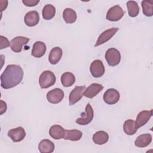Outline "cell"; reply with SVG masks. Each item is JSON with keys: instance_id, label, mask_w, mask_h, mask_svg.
<instances>
[{"instance_id": "d4e9b609", "label": "cell", "mask_w": 153, "mask_h": 153, "mask_svg": "<svg viewBox=\"0 0 153 153\" xmlns=\"http://www.w3.org/2000/svg\"><path fill=\"white\" fill-rule=\"evenodd\" d=\"M63 17L66 23H73L76 21L77 16L76 12L74 10L70 8H67L65 9L63 12Z\"/></svg>"}, {"instance_id": "30bf717a", "label": "cell", "mask_w": 153, "mask_h": 153, "mask_svg": "<svg viewBox=\"0 0 153 153\" xmlns=\"http://www.w3.org/2000/svg\"><path fill=\"white\" fill-rule=\"evenodd\" d=\"M47 100L53 104H57L60 103L64 97L63 91L59 88H54L49 91L47 93Z\"/></svg>"}, {"instance_id": "484cf974", "label": "cell", "mask_w": 153, "mask_h": 153, "mask_svg": "<svg viewBox=\"0 0 153 153\" xmlns=\"http://www.w3.org/2000/svg\"><path fill=\"white\" fill-rule=\"evenodd\" d=\"M56 14L55 7L51 4H47L44 6L42 11V15L43 19L45 20H51L53 19Z\"/></svg>"}, {"instance_id": "d6986e66", "label": "cell", "mask_w": 153, "mask_h": 153, "mask_svg": "<svg viewBox=\"0 0 153 153\" xmlns=\"http://www.w3.org/2000/svg\"><path fill=\"white\" fill-rule=\"evenodd\" d=\"M65 130L60 125H53L49 129V134L54 139H61L64 137Z\"/></svg>"}, {"instance_id": "7402d4cb", "label": "cell", "mask_w": 153, "mask_h": 153, "mask_svg": "<svg viewBox=\"0 0 153 153\" xmlns=\"http://www.w3.org/2000/svg\"><path fill=\"white\" fill-rule=\"evenodd\" d=\"M109 140V135L105 131H98L93 136V141L94 143L102 145L106 143Z\"/></svg>"}, {"instance_id": "5b68a950", "label": "cell", "mask_w": 153, "mask_h": 153, "mask_svg": "<svg viewBox=\"0 0 153 153\" xmlns=\"http://www.w3.org/2000/svg\"><path fill=\"white\" fill-rule=\"evenodd\" d=\"M124 13L125 12L120 5H116L108 10L106 18L109 21L117 22L120 20L123 17Z\"/></svg>"}, {"instance_id": "83f0119b", "label": "cell", "mask_w": 153, "mask_h": 153, "mask_svg": "<svg viewBox=\"0 0 153 153\" xmlns=\"http://www.w3.org/2000/svg\"><path fill=\"white\" fill-rule=\"evenodd\" d=\"M143 13L147 17L153 15V2L152 1H142L141 2Z\"/></svg>"}, {"instance_id": "3957f363", "label": "cell", "mask_w": 153, "mask_h": 153, "mask_svg": "<svg viewBox=\"0 0 153 153\" xmlns=\"http://www.w3.org/2000/svg\"><path fill=\"white\" fill-rule=\"evenodd\" d=\"M105 59L108 64L111 66L118 65L121 61V54L115 48H109L105 53Z\"/></svg>"}, {"instance_id": "9c48e42d", "label": "cell", "mask_w": 153, "mask_h": 153, "mask_svg": "<svg viewBox=\"0 0 153 153\" xmlns=\"http://www.w3.org/2000/svg\"><path fill=\"white\" fill-rule=\"evenodd\" d=\"M90 71L92 76L94 78H100L105 73V66L100 60L97 59L93 61L90 65Z\"/></svg>"}, {"instance_id": "52a82bcc", "label": "cell", "mask_w": 153, "mask_h": 153, "mask_svg": "<svg viewBox=\"0 0 153 153\" xmlns=\"http://www.w3.org/2000/svg\"><path fill=\"white\" fill-rule=\"evenodd\" d=\"M29 41V38L27 37L18 36L11 39L10 46L13 51L15 53H20L22 51L23 45H26Z\"/></svg>"}, {"instance_id": "7a4b0ae2", "label": "cell", "mask_w": 153, "mask_h": 153, "mask_svg": "<svg viewBox=\"0 0 153 153\" xmlns=\"http://www.w3.org/2000/svg\"><path fill=\"white\" fill-rule=\"evenodd\" d=\"M56 78L54 74L50 71H45L39 76V84L41 88H47L54 84Z\"/></svg>"}, {"instance_id": "44dd1931", "label": "cell", "mask_w": 153, "mask_h": 153, "mask_svg": "<svg viewBox=\"0 0 153 153\" xmlns=\"http://www.w3.org/2000/svg\"><path fill=\"white\" fill-rule=\"evenodd\" d=\"M82 133L78 130H65V134L63 139L65 140H69L71 141H78L81 139Z\"/></svg>"}, {"instance_id": "5bb4252c", "label": "cell", "mask_w": 153, "mask_h": 153, "mask_svg": "<svg viewBox=\"0 0 153 153\" xmlns=\"http://www.w3.org/2000/svg\"><path fill=\"white\" fill-rule=\"evenodd\" d=\"M103 88L102 84L98 83H93L90 84L84 91V96L86 97L91 99L95 97Z\"/></svg>"}, {"instance_id": "277c9868", "label": "cell", "mask_w": 153, "mask_h": 153, "mask_svg": "<svg viewBox=\"0 0 153 153\" xmlns=\"http://www.w3.org/2000/svg\"><path fill=\"white\" fill-rule=\"evenodd\" d=\"M81 115L82 117L77 118L75 121V122L79 125H87L93 120L94 117L93 109L89 103H87V105L85 106V112L82 113Z\"/></svg>"}, {"instance_id": "e0dca14e", "label": "cell", "mask_w": 153, "mask_h": 153, "mask_svg": "<svg viewBox=\"0 0 153 153\" xmlns=\"http://www.w3.org/2000/svg\"><path fill=\"white\" fill-rule=\"evenodd\" d=\"M152 142L151 134L145 133L139 136L134 141V145L139 148H145L148 146Z\"/></svg>"}, {"instance_id": "cb8c5ba5", "label": "cell", "mask_w": 153, "mask_h": 153, "mask_svg": "<svg viewBox=\"0 0 153 153\" xmlns=\"http://www.w3.org/2000/svg\"><path fill=\"white\" fill-rule=\"evenodd\" d=\"M123 130L127 135L131 136L135 134L137 130L135 126V121L131 119L125 121L123 124Z\"/></svg>"}, {"instance_id": "f1b7e54d", "label": "cell", "mask_w": 153, "mask_h": 153, "mask_svg": "<svg viewBox=\"0 0 153 153\" xmlns=\"http://www.w3.org/2000/svg\"><path fill=\"white\" fill-rule=\"evenodd\" d=\"M0 41H1V47H0L1 50L3 48H5L10 45V42H9L8 39L6 37L2 35L0 36Z\"/></svg>"}, {"instance_id": "2e32d148", "label": "cell", "mask_w": 153, "mask_h": 153, "mask_svg": "<svg viewBox=\"0 0 153 153\" xmlns=\"http://www.w3.org/2000/svg\"><path fill=\"white\" fill-rule=\"evenodd\" d=\"M46 45L42 41H36L33 45V48L31 51V55L36 58L42 57L46 51Z\"/></svg>"}, {"instance_id": "603a6c76", "label": "cell", "mask_w": 153, "mask_h": 153, "mask_svg": "<svg viewBox=\"0 0 153 153\" xmlns=\"http://www.w3.org/2000/svg\"><path fill=\"white\" fill-rule=\"evenodd\" d=\"M75 81L74 75L69 72L63 73L61 76V82L65 87H69L72 86Z\"/></svg>"}, {"instance_id": "f546056e", "label": "cell", "mask_w": 153, "mask_h": 153, "mask_svg": "<svg viewBox=\"0 0 153 153\" xmlns=\"http://www.w3.org/2000/svg\"><path fill=\"white\" fill-rule=\"evenodd\" d=\"M22 2L27 7H34L39 2V0H23Z\"/></svg>"}, {"instance_id": "8fae6325", "label": "cell", "mask_w": 153, "mask_h": 153, "mask_svg": "<svg viewBox=\"0 0 153 153\" xmlns=\"http://www.w3.org/2000/svg\"><path fill=\"white\" fill-rule=\"evenodd\" d=\"M118 27H112L103 32L98 37V39L94 44V47L99 46L111 39L115 34L118 31Z\"/></svg>"}, {"instance_id": "ba28073f", "label": "cell", "mask_w": 153, "mask_h": 153, "mask_svg": "<svg viewBox=\"0 0 153 153\" xmlns=\"http://www.w3.org/2000/svg\"><path fill=\"white\" fill-rule=\"evenodd\" d=\"M120 94L118 91L115 88H109L103 94L104 102L108 105L117 103L120 100Z\"/></svg>"}, {"instance_id": "6da1fadb", "label": "cell", "mask_w": 153, "mask_h": 153, "mask_svg": "<svg viewBox=\"0 0 153 153\" xmlns=\"http://www.w3.org/2000/svg\"><path fill=\"white\" fill-rule=\"evenodd\" d=\"M23 78V71L20 66L8 65L1 75V85L4 89H10L19 84Z\"/></svg>"}, {"instance_id": "4dcf8cb0", "label": "cell", "mask_w": 153, "mask_h": 153, "mask_svg": "<svg viewBox=\"0 0 153 153\" xmlns=\"http://www.w3.org/2000/svg\"><path fill=\"white\" fill-rule=\"evenodd\" d=\"M7 106L6 103L5 102H4L2 100H1V113H0V114L2 115L4 112H5L7 111Z\"/></svg>"}, {"instance_id": "ffe728a7", "label": "cell", "mask_w": 153, "mask_h": 153, "mask_svg": "<svg viewBox=\"0 0 153 153\" xmlns=\"http://www.w3.org/2000/svg\"><path fill=\"white\" fill-rule=\"evenodd\" d=\"M55 146L53 142L48 139L42 140L38 145V149L41 153H51L54 150Z\"/></svg>"}, {"instance_id": "ac0fdd59", "label": "cell", "mask_w": 153, "mask_h": 153, "mask_svg": "<svg viewBox=\"0 0 153 153\" xmlns=\"http://www.w3.org/2000/svg\"><path fill=\"white\" fill-rule=\"evenodd\" d=\"M63 52L62 50L59 47H55L53 48L48 56L49 62L52 65L57 64L62 57Z\"/></svg>"}, {"instance_id": "7c38bea8", "label": "cell", "mask_w": 153, "mask_h": 153, "mask_svg": "<svg viewBox=\"0 0 153 153\" xmlns=\"http://www.w3.org/2000/svg\"><path fill=\"white\" fill-rule=\"evenodd\" d=\"M8 136L14 142H21L26 136V131L25 129L21 127H17L12 128L8 131Z\"/></svg>"}, {"instance_id": "4316f807", "label": "cell", "mask_w": 153, "mask_h": 153, "mask_svg": "<svg viewBox=\"0 0 153 153\" xmlns=\"http://www.w3.org/2000/svg\"><path fill=\"white\" fill-rule=\"evenodd\" d=\"M127 8L128 15L131 17H136L139 13V7L137 3L134 1H128L127 2Z\"/></svg>"}, {"instance_id": "9a60e30c", "label": "cell", "mask_w": 153, "mask_h": 153, "mask_svg": "<svg viewBox=\"0 0 153 153\" xmlns=\"http://www.w3.org/2000/svg\"><path fill=\"white\" fill-rule=\"evenodd\" d=\"M26 26L33 27L36 26L39 21V16L36 11H30L27 12L24 18Z\"/></svg>"}, {"instance_id": "4fadbf2b", "label": "cell", "mask_w": 153, "mask_h": 153, "mask_svg": "<svg viewBox=\"0 0 153 153\" xmlns=\"http://www.w3.org/2000/svg\"><path fill=\"white\" fill-rule=\"evenodd\" d=\"M152 115V110L142 111L140 112L136 117L135 126L137 128H139L145 125Z\"/></svg>"}, {"instance_id": "8992f818", "label": "cell", "mask_w": 153, "mask_h": 153, "mask_svg": "<svg viewBox=\"0 0 153 153\" xmlns=\"http://www.w3.org/2000/svg\"><path fill=\"white\" fill-rule=\"evenodd\" d=\"M85 90V85L76 86L71 91L69 96V103L70 106H72L78 102L82 97L84 92Z\"/></svg>"}]
</instances>
